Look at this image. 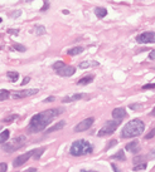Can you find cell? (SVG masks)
I'll return each mask as SVG.
<instances>
[{
    "instance_id": "16",
    "label": "cell",
    "mask_w": 155,
    "mask_h": 172,
    "mask_svg": "<svg viewBox=\"0 0 155 172\" xmlns=\"http://www.w3.org/2000/svg\"><path fill=\"white\" fill-rule=\"evenodd\" d=\"M93 75H86V77H83V78H81V79H78L76 82V84L77 86H86V84H88V83H91L92 81H93Z\"/></svg>"
},
{
    "instance_id": "27",
    "label": "cell",
    "mask_w": 155,
    "mask_h": 172,
    "mask_svg": "<svg viewBox=\"0 0 155 172\" xmlns=\"http://www.w3.org/2000/svg\"><path fill=\"white\" fill-rule=\"evenodd\" d=\"M64 67V63L62 62V61H58V62H55L54 64H53V69H55V70H60L61 68H63Z\"/></svg>"
},
{
    "instance_id": "9",
    "label": "cell",
    "mask_w": 155,
    "mask_h": 172,
    "mask_svg": "<svg viewBox=\"0 0 155 172\" xmlns=\"http://www.w3.org/2000/svg\"><path fill=\"white\" fill-rule=\"evenodd\" d=\"M93 122H95V118H93V117L86 118V120H83L82 122H80L78 124H77V126L73 128V131H74V132H83V131H87V129L93 124Z\"/></svg>"
},
{
    "instance_id": "5",
    "label": "cell",
    "mask_w": 155,
    "mask_h": 172,
    "mask_svg": "<svg viewBox=\"0 0 155 172\" xmlns=\"http://www.w3.org/2000/svg\"><path fill=\"white\" fill-rule=\"evenodd\" d=\"M121 124V122L120 121H107L102 127H101V129L97 132V136L99 137H106V136H110V135H112V133L119 128V126Z\"/></svg>"
},
{
    "instance_id": "3",
    "label": "cell",
    "mask_w": 155,
    "mask_h": 172,
    "mask_svg": "<svg viewBox=\"0 0 155 172\" xmlns=\"http://www.w3.org/2000/svg\"><path fill=\"white\" fill-rule=\"evenodd\" d=\"M93 152V146L86 140H77L72 143L69 148V155L73 157H80L85 155H90Z\"/></svg>"
},
{
    "instance_id": "34",
    "label": "cell",
    "mask_w": 155,
    "mask_h": 172,
    "mask_svg": "<svg viewBox=\"0 0 155 172\" xmlns=\"http://www.w3.org/2000/svg\"><path fill=\"white\" fill-rule=\"evenodd\" d=\"M149 59H150V61H155V49L151 50V52L149 53Z\"/></svg>"
},
{
    "instance_id": "1",
    "label": "cell",
    "mask_w": 155,
    "mask_h": 172,
    "mask_svg": "<svg viewBox=\"0 0 155 172\" xmlns=\"http://www.w3.org/2000/svg\"><path fill=\"white\" fill-rule=\"evenodd\" d=\"M62 113H63V109L62 108H52V109L43 111L41 113L34 114V116L30 118V121H29L28 131L30 133H38V132L44 131L48 127V124L55 117H58Z\"/></svg>"
},
{
    "instance_id": "7",
    "label": "cell",
    "mask_w": 155,
    "mask_h": 172,
    "mask_svg": "<svg viewBox=\"0 0 155 172\" xmlns=\"http://www.w3.org/2000/svg\"><path fill=\"white\" fill-rule=\"evenodd\" d=\"M38 89L35 88H30V89H24V90H18V92H14L13 93V98L15 99H22V98H27V97H30V95H34L37 94Z\"/></svg>"
},
{
    "instance_id": "19",
    "label": "cell",
    "mask_w": 155,
    "mask_h": 172,
    "mask_svg": "<svg viewBox=\"0 0 155 172\" xmlns=\"http://www.w3.org/2000/svg\"><path fill=\"white\" fill-rule=\"evenodd\" d=\"M9 136H10V131H9V129H4L3 132H0V143L8 142Z\"/></svg>"
},
{
    "instance_id": "43",
    "label": "cell",
    "mask_w": 155,
    "mask_h": 172,
    "mask_svg": "<svg viewBox=\"0 0 155 172\" xmlns=\"http://www.w3.org/2000/svg\"><path fill=\"white\" fill-rule=\"evenodd\" d=\"M35 171H37V170H35V168H29V170H28V171H27V172H35Z\"/></svg>"
},
{
    "instance_id": "41",
    "label": "cell",
    "mask_w": 155,
    "mask_h": 172,
    "mask_svg": "<svg viewBox=\"0 0 155 172\" xmlns=\"http://www.w3.org/2000/svg\"><path fill=\"white\" fill-rule=\"evenodd\" d=\"M111 166H112V168H113V171H115V172H120V170H119L117 167H116V165H113V163H112Z\"/></svg>"
},
{
    "instance_id": "22",
    "label": "cell",
    "mask_w": 155,
    "mask_h": 172,
    "mask_svg": "<svg viewBox=\"0 0 155 172\" xmlns=\"http://www.w3.org/2000/svg\"><path fill=\"white\" fill-rule=\"evenodd\" d=\"M16 120H19V116H18V114H10V116H8V117H5V118L3 120V122L10 124V123H13V122L16 121Z\"/></svg>"
},
{
    "instance_id": "25",
    "label": "cell",
    "mask_w": 155,
    "mask_h": 172,
    "mask_svg": "<svg viewBox=\"0 0 155 172\" xmlns=\"http://www.w3.org/2000/svg\"><path fill=\"white\" fill-rule=\"evenodd\" d=\"M146 168V162H143V163H136L134 166V171H140V170H145Z\"/></svg>"
},
{
    "instance_id": "20",
    "label": "cell",
    "mask_w": 155,
    "mask_h": 172,
    "mask_svg": "<svg viewBox=\"0 0 155 172\" xmlns=\"http://www.w3.org/2000/svg\"><path fill=\"white\" fill-rule=\"evenodd\" d=\"M111 160H119V161H126V157H125V152L122 149H120L117 153H115L110 157Z\"/></svg>"
},
{
    "instance_id": "39",
    "label": "cell",
    "mask_w": 155,
    "mask_h": 172,
    "mask_svg": "<svg viewBox=\"0 0 155 172\" xmlns=\"http://www.w3.org/2000/svg\"><path fill=\"white\" fill-rule=\"evenodd\" d=\"M47 8H49V4H48V3H47V2H44V6H43V8H42V11H44V10H46V9H47Z\"/></svg>"
},
{
    "instance_id": "17",
    "label": "cell",
    "mask_w": 155,
    "mask_h": 172,
    "mask_svg": "<svg viewBox=\"0 0 155 172\" xmlns=\"http://www.w3.org/2000/svg\"><path fill=\"white\" fill-rule=\"evenodd\" d=\"M95 14H96V16H97L99 19H102V18H105L106 15H107V9L106 8H96L95 9Z\"/></svg>"
},
{
    "instance_id": "24",
    "label": "cell",
    "mask_w": 155,
    "mask_h": 172,
    "mask_svg": "<svg viewBox=\"0 0 155 172\" xmlns=\"http://www.w3.org/2000/svg\"><path fill=\"white\" fill-rule=\"evenodd\" d=\"M44 147H42V148H39V149H35V152H34V158L35 160H39L41 158V156L43 155V152H44Z\"/></svg>"
},
{
    "instance_id": "10",
    "label": "cell",
    "mask_w": 155,
    "mask_h": 172,
    "mask_svg": "<svg viewBox=\"0 0 155 172\" xmlns=\"http://www.w3.org/2000/svg\"><path fill=\"white\" fill-rule=\"evenodd\" d=\"M76 72V68L72 65H64L63 68H61L60 70H57V74L61 75V77H71Z\"/></svg>"
},
{
    "instance_id": "21",
    "label": "cell",
    "mask_w": 155,
    "mask_h": 172,
    "mask_svg": "<svg viewBox=\"0 0 155 172\" xmlns=\"http://www.w3.org/2000/svg\"><path fill=\"white\" fill-rule=\"evenodd\" d=\"M7 75H8V78H9V81L10 82H16L18 81V78H19V73L18 72H14V70H10V72H8L7 73Z\"/></svg>"
},
{
    "instance_id": "4",
    "label": "cell",
    "mask_w": 155,
    "mask_h": 172,
    "mask_svg": "<svg viewBox=\"0 0 155 172\" xmlns=\"http://www.w3.org/2000/svg\"><path fill=\"white\" fill-rule=\"evenodd\" d=\"M27 143V137L25 136H18L15 138H13L10 142H5L3 145V149L5 152H14V151H18L22 147H24Z\"/></svg>"
},
{
    "instance_id": "47",
    "label": "cell",
    "mask_w": 155,
    "mask_h": 172,
    "mask_svg": "<svg viewBox=\"0 0 155 172\" xmlns=\"http://www.w3.org/2000/svg\"><path fill=\"white\" fill-rule=\"evenodd\" d=\"M0 128H2V127H0Z\"/></svg>"
},
{
    "instance_id": "29",
    "label": "cell",
    "mask_w": 155,
    "mask_h": 172,
    "mask_svg": "<svg viewBox=\"0 0 155 172\" xmlns=\"http://www.w3.org/2000/svg\"><path fill=\"white\" fill-rule=\"evenodd\" d=\"M155 137V128H153L148 135H145V140H151V138H154Z\"/></svg>"
},
{
    "instance_id": "13",
    "label": "cell",
    "mask_w": 155,
    "mask_h": 172,
    "mask_svg": "<svg viewBox=\"0 0 155 172\" xmlns=\"http://www.w3.org/2000/svg\"><path fill=\"white\" fill-rule=\"evenodd\" d=\"M112 117H113L116 121H121L122 118H125V117H126V111H125V108H122V107L115 108V109L112 111Z\"/></svg>"
},
{
    "instance_id": "31",
    "label": "cell",
    "mask_w": 155,
    "mask_h": 172,
    "mask_svg": "<svg viewBox=\"0 0 155 172\" xmlns=\"http://www.w3.org/2000/svg\"><path fill=\"white\" fill-rule=\"evenodd\" d=\"M7 170H8V165L5 162L0 163V172H7Z\"/></svg>"
},
{
    "instance_id": "18",
    "label": "cell",
    "mask_w": 155,
    "mask_h": 172,
    "mask_svg": "<svg viewBox=\"0 0 155 172\" xmlns=\"http://www.w3.org/2000/svg\"><path fill=\"white\" fill-rule=\"evenodd\" d=\"M82 52H83V48H82V47H74V48L68 49V50H67V54L71 55V57H73V55H78V54H81Z\"/></svg>"
},
{
    "instance_id": "14",
    "label": "cell",
    "mask_w": 155,
    "mask_h": 172,
    "mask_svg": "<svg viewBox=\"0 0 155 172\" xmlns=\"http://www.w3.org/2000/svg\"><path fill=\"white\" fill-rule=\"evenodd\" d=\"M99 65H100V63L96 62V61H87V62H81L78 67L81 69H87V68H96Z\"/></svg>"
},
{
    "instance_id": "45",
    "label": "cell",
    "mask_w": 155,
    "mask_h": 172,
    "mask_svg": "<svg viewBox=\"0 0 155 172\" xmlns=\"http://www.w3.org/2000/svg\"><path fill=\"white\" fill-rule=\"evenodd\" d=\"M2 22H3V19H2V18H0V23H2Z\"/></svg>"
},
{
    "instance_id": "12",
    "label": "cell",
    "mask_w": 155,
    "mask_h": 172,
    "mask_svg": "<svg viewBox=\"0 0 155 172\" xmlns=\"http://www.w3.org/2000/svg\"><path fill=\"white\" fill-rule=\"evenodd\" d=\"M125 148H126L129 152H131V153L136 155V153H139V152H140L141 146H140L139 141H132V142H129V143L126 145V147H125Z\"/></svg>"
},
{
    "instance_id": "8",
    "label": "cell",
    "mask_w": 155,
    "mask_h": 172,
    "mask_svg": "<svg viewBox=\"0 0 155 172\" xmlns=\"http://www.w3.org/2000/svg\"><path fill=\"white\" fill-rule=\"evenodd\" d=\"M34 152H35V149H32V151L27 152V153H24V155L18 156V157L14 160V162H13V166H14V167H19V166L24 165L25 162H28V160H29L32 156H34Z\"/></svg>"
},
{
    "instance_id": "23",
    "label": "cell",
    "mask_w": 155,
    "mask_h": 172,
    "mask_svg": "<svg viewBox=\"0 0 155 172\" xmlns=\"http://www.w3.org/2000/svg\"><path fill=\"white\" fill-rule=\"evenodd\" d=\"M10 95V90H7V89H0V101H5L9 98Z\"/></svg>"
},
{
    "instance_id": "32",
    "label": "cell",
    "mask_w": 155,
    "mask_h": 172,
    "mask_svg": "<svg viewBox=\"0 0 155 172\" xmlns=\"http://www.w3.org/2000/svg\"><path fill=\"white\" fill-rule=\"evenodd\" d=\"M146 158H149V160H154L155 158V148L151 152H149V155L146 156Z\"/></svg>"
},
{
    "instance_id": "42",
    "label": "cell",
    "mask_w": 155,
    "mask_h": 172,
    "mask_svg": "<svg viewBox=\"0 0 155 172\" xmlns=\"http://www.w3.org/2000/svg\"><path fill=\"white\" fill-rule=\"evenodd\" d=\"M150 116H153V117H155V107L153 108V111L150 112Z\"/></svg>"
},
{
    "instance_id": "28",
    "label": "cell",
    "mask_w": 155,
    "mask_h": 172,
    "mask_svg": "<svg viewBox=\"0 0 155 172\" xmlns=\"http://www.w3.org/2000/svg\"><path fill=\"white\" fill-rule=\"evenodd\" d=\"M13 48H14L15 50H19V52H25V50H27V48H25L24 45H22V44H14Z\"/></svg>"
},
{
    "instance_id": "30",
    "label": "cell",
    "mask_w": 155,
    "mask_h": 172,
    "mask_svg": "<svg viewBox=\"0 0 155 172\" xmlns=\"http://www.w3.org/2000/svg\"><path fill=\"white\" fill-rule=\"evenodd\" d=\"M145 160H146V156H141V155H140L139 157H135V158H134V162H135V163H139V162L143 163V162H145Z\"/></svg>"
},
{
    "instance_id": "35",
    "label": "cell",
    "mask_w": 155,
    "mask_h": 172,
    "mask_svg": "<svg viewBox=\"0 0 155 172\" xmlns=\"http://www.w3.org/2000/svg\"><path fill=\"white\" fill-rule=\"evenodd\" d=\"M53 101H55V97H53V95H52V97H48V98H46L43 102H44V103H48V102H53Z\"/></svg>"
},
{
    "instance_id": "26",
    "label": "cell",
    "mask_w": 155,
    "mask_h": 172,
    "mask_svg": "<svg viewBox=\"0 0 155 172\" xmlns=\"http://www.w3.org/2000/svg\"><path fill=\"white\" fill-rule=\"evenodd\" d=\"M35 33L38 34V35H43V34H46V28L43 27V25H38V27H35Z\"/></svg>"
},
{
    "instance_id": "37",
    "label": "cell",
    "mask_w": 155,
    "mask_h": 172,
    "mask_svg": "<svg viewBox=\"0 0 155 172\" xmlns=\"http://www.w3.org/2000/svg\"><path fill=\"white\" fill-rule=\"evenodd\" d=\"M116 142H117V141H116V140H112V141H111V143H110V145H108V146H107L106 148H107V149H108V148H111L112 146H115V145H116Z\"/></svg>"
},
{
    "instance_id": "15",
    "label": "cell",
    "mask_w": 155,
    "mask_h": 172,
    "mask_svg": "<svg viewBox=\"0 0 155 172\" xmlns=\"http://www.w3.org/2000/svg\"><path fill=\"white\" fill-rule=\"evenodd\" d=\"M64 126H66V122H64V121H60V122L54 123L52 127H49V128L47 129V133H52V132H55V131H60V129H62Z\"/></svg>"
},
{
    "instance_id": "2",
    "label": "cell",
    "mask_w": 155,
    "mask_h": 172,
    "mask_svg": "<svg viewBox=\"0 0 155 172\" xmlns=\"http://www.w3.org/2000/svg\"><path fill=\"white\" fill-rule=\"evenodd\" d=\"M145 129V123L136 118V120H132L130 122H127L125 124V127L121 131V137L122 138H134V137H138L140 136L141 133Z\"/></svg>"
},
{
    "instance_id": "36",
    "label": "cell",
    "mask_w": 155,
    "mask_h": 172,
    "mask_svg": "<svg viewBox=\"0 0 155 172\" xmlns=\"http://www.w3.org/2000/svg\"><path fill=\"white\" fill-rule=\"evenodd\" d=\"M130 108H131V109H141L143 107H141L140 104H131Z\"/></svg>"
},
{
    "instance_id": "44",
    "label": "cell",
    "mask_w": 155,
    "mask_h": 172,
    "mask_svg": "<svg viewBox=\"0 0 155 172\" xmlns=\"http://www.w3.org/2000/svg\"><path fill=\"white\" fill-rule=\"evenodd\" d=\"M81 172H97V171H87V170H81Z\"/></svg>"
},
{
    "instance_id": "46",
    "label": "cell",
    "mask_w": 155,
    "mask_h": 172,
    "mask_svg": "<svg viewBox=\"0 0 155 172\" xmlns=\"http://www.w3.org/2000/svg\"><path fill=\"white\" fill-rule=\"evenodd\" d=\"M35 172H38V171H35Z\"/></svg>"
},
{
    "instance_id": "38",
    "label": "cell",
    "mask_w": 155,
    "mask_h": 172,
    "mask_svg": "<svg viewBox=\"0 0 155 172\" xmlns=\"http://www.w3.org/2000/svg\"><path fill=\"white\" fill-rule=\"evenodd\" d=\"M29 81H30V78H29V77H25V78L23 79V82H22V86H25V84H27Z\"/></svg>"
},
{
    "instance_id": "40",
    "label": "cell",
    "mask_w": 155,
    "mask_h": 172,
    "mask_svg": "<svg viewBox=\"0 0 155 172\" xmlns=\"http://www.w3.org/2000/svg\"><path fill=\"white\" fill-rule=\"evenodd\" d=\"M9 33H10V34H15V35H16V34L19 33V30H14V29H10V30H9Z\"/></svg>"
},
{
    "instance_id": "33",
    "label": "cell",
    "mask_w": 155,
    "mask_h": 172,
    "mask_svg": "<svg viewBox=\"0 0 155 172\" xmlns=\"http://www.w3.org/2000/svg\"><path fill=\"white\" fill-rule=\"evenodd\" d=\"M153 88H155V83H149L143 86V89H153Z\"/></svg>"
},
{
    "instance_id": "11",
    "label": "cell",
    "mask_w": 155,
    "mask_h": 172,
    "mask_svg": "<svg viewBox=\"0 0 155 172\" xmlns=\"http://www.w3.org/2000/svg\"><path fill=\"white\" fill-rule=\"evenodd\" d=\"M85 97H86V94H83V93H73V94H69V95H67V97H64V98L62 99V102H63V103L77 102V101H80V99L85 98Z\"/></svg>"
},
{
    "instance_id": "6",
    "label": "cell",
    "mask_w": 155,
    "mask_h": 172,
    "mask_svg": "<svg viewBox=\"0 0 155 172\" xmlns=\"http://www.w3.org/2000/svg\"><path fill=\"white\" fill-rule=\"evenodd\" d=\"M136 42L140 44H154L155 43V33L154 31H144L136 36Z\"/></svg>"
}]
</instances>
